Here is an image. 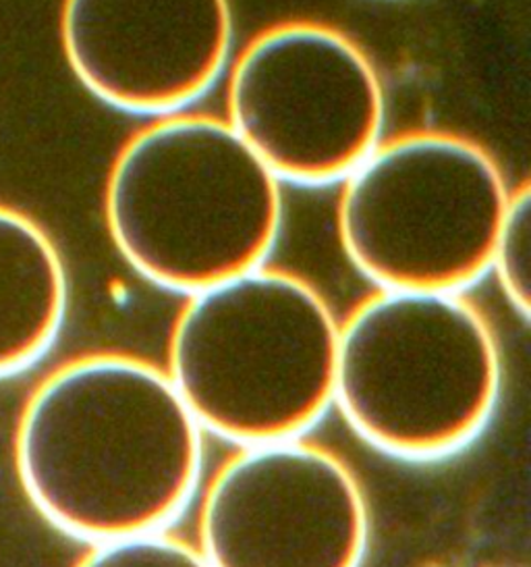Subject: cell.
Returning <instances> with one entry per match:
<instances>
[{
	"label": "cell",
	"instance_id": "6da1fadb",
	"mask_svg": "<svg viewBox=\"0 0 531 567\" xmlns=\"http://www.w3.org/2000/svg\"><path fill=\"white\" fill-rule=\"evenodd\" d=\"M204 434L165 367L87 353L30 395L17 476L50 526L87 545L160 530L198 491Z\"/></svg>",
	"mask_w": 531,
	"mask_h": 567
},
{
	"label": "cell",
	"instance_id": "7a4b0ae2",
	"mask_svg": "<svg viewBox=\"0 0 531 567\" xmlns=\"http://www.w3.org/2000/svg\"><path fill=\"white\" fill-rule=\"evenodd\" d=\"M282 182L227 118L170 113L121 146L104 218L149 284L194 293L262 267L281 235Z\"/></svg>",
	"mask_w": 531,
	"mask_h": 567
},
{
	"label": "cell",
	"instance_id": "3957f363",
	"mask_svg": "<svg viewBox=\"0 0 531 567\" xmlns=\"http://www.w3.org/2000/svg\"><path fill=\"white\" fill-rule=\"evenodd\" d=\"M339 318L308 279L256 267L185 296L165 370L204 433L249 445L332 408Z\"/></svg>",
	"mask_w": 531,
	"mask_h": 567
},
{
	"label": "cell",
	"instance_id": "277c9868",
	"mask_svg": "<svg viewBox=\"0 0 531 567\" xmlns=\"http://www.w3.org/2000/svg\"><path fill=\"white\" fill-rule=\"evenodd\" d=\"M500 386L497 333L464 291L376 289L339 322L332 408L398 460L465 450L488 426Z\"/></svg>",
	"mask_w": 531,
	"mask_h": 567
},
{
	"label": "cell",
	"instance_id": "5b68a950",
	"mask_svg": "<svg viewBox=\"0 0 531 567\" xmlns=\"http://www.w3.org/2000/svg\"><path fill=\"white\" fill-rule=\"evenodd\" d=\"M509 196L497 158L467 135L382 137L341 182V246L376 289L465 291L490 268Z\"/></svg>",
	"mask_w": 531,
	"mask_h": 567
},
{
	"label": "cell",
	"instance_id": "8992f818",
	"mask_svg": "<svg viewBox=\"0 0 531 567\" xmlns=\"http://www.w3.org/2000/svg\"><path fill=\"white\" fill-rule=\"evenodd\" d=\"M384 117L374 61L329 23L279 21L232 59L227 121L281 182H343L381 142Z\"/></svg>",
	"mask_w": 531,
	"mask_h": 567
},
{
	"label": "cell",
	"instance_id": "52a82bcc",
	"mask_svg": "<svg viewBox=\"0 0 531 567\" xmlns=\"http://www.w3.org/2000/svg\"><path fill=\"white\" fill-rule=\"evenodd\" d=\"M367 545L357 474L305 434L235 445L201 486L196 547L210 567H362Z\"/></svg>",
	"mask_w": 531,
	"mask_h": 567
},
{
	"label": "cell",
	"instance_id": "ba28073f",
	"mask_svg": "<svg viewBox=\"0 0 531 567\" xmlns=\"http://www.w3.org/2000/svg\"><path fill=\"white\" fill-rule=\"evenodd\" d=\"M231 0H63L61 44L98 101L160 117L198 101L232 52Z\"/></svg>",
	"mask_w": 531,
	"mask_h": 567
},
{
	"label": "cell",
	"instance_id": "9c48e42d",
	"mask_svg": "<svg viewBox=\"0 0 531 567\" xmlns=\"http://www.w3.org/2000/svg\"><path fill=\"white\" fill-rule=\"evenodd\" d=\"M69 303L65 262L42 225L0 204V379L54 346Z\"/></svg>",
	"mask_w": 531,
	"mask_h": 567
},
{
	"label": "cell",
	"instance_id": "30bf717a",
	"mask_svg": "<svg viewBox=\"0 0 531 567\" xmlns=\"http://www.w3.org/2000/svg\"><path fill=\"white\" fill-rule=\"evenodd\" d=\"M530 184L514 185L498 225L490 268L502 296L523 320L530 318Z\"/></svg>",
	"mask_w": 531,
	"mask_h": 567
},
{
	"label": "cell",
	"instance_id": "8fae6325",
	"mask_svg": "<svg viewBox=\"0 0 531 567\" xmlns=\"http://www.w3.org/2000/svg\"><path fill=\"white\" fill-rule=\"evenodd\" d=\"M75 567H210L196 543L160 530L127 534L90 545Z\"/></svg>",
	"mask_w": 531,
	"mask_h": 567
}]
</instances>
